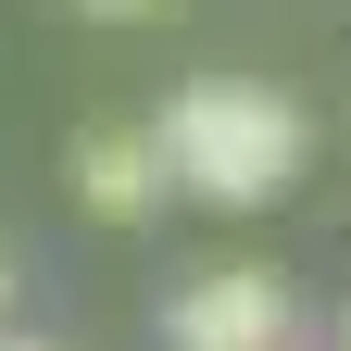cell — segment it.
I'll return each instance as SVG.
<instances>
[{
    "label": "cell",
    "instance_id": "obj_6",
    "mask_svg": "<svg viewBox=\"0 0 351 351\" xmlns=\"http://www.w3.org/2000/svg\"><path fill=\"white\" fill-rule=\"evenodd\" d=\"M0 301H13V276H0Z\"/></svg>",
    "mask_w": 351,
    "mask_h": 351
},
{
    "label": "cell",
    "instance_id": "obj_1",
    "mask_svg": "<svg viewBox=\"0 0 351 351\" xmlns=\"http://www.w3.org/2000/svg\"><path fill=\"white\" fill-rule=\"evenodd\" d=\"M163 163L189 176L201 201H276L289 176H301V113L276 101V88H251V75H201V88H176L163 101Z\"/></svg>",
    "mask_w": 351,
    "mask_h": 351
},
{
    "label": "cell",
    "instance_id": "obj_2",
    "mask_svg": "<svg viewBox=\"0 0 351 351\" xmlns=\"http://www.w3.org/2000/svg\"><path fill=\"white\" fill-rule=\"evenodd\" d=\"M176 351H289V289L263 276V263H213V276L163 314Z\"/></svg>",
    "mask_w": 351,
    "mask_h": 351
},
{
    "label": "cell",
    "instance_id": "obj_3",
    "mask_svg": "<svg viewBox=\"0 0 351 351\" xmlns=\"http://www.w3.org/2000/svg\"><path fill=\"white\" fill-rule=\"evenodd\" d=\"M63 176H75V201L101 213V226H138L176 163H163V125H88V138L63 151Z\"/></svg>",
    "mask_w": 351,
    "mask_h": 351
},
{
    "label": "cell",
    "instance_id": "obj_5",
    "mask_svg": "<svg viewBox=\"0 0 351 351\" xmlns=\"http://www.w3.org/2000/svg\"><path fill=\"white\" fill-rule=\"evenodd\" d=\"M0 351H63V339H0Z\"/></svg>",
    "mask_w": 351,
    "mask_h": 351
},
{
    "label": "cell",
    "instance_id": "obj_4",
    "mask_svg": "<svg viewBox=\"0 0 351 351\" xmlns=\"http://www.w3.org/2000/svg\"><path fill=\"white\" fill-rule=\"evenodd\" d=\"M75 13H163V0H75Z\"/></svg>",
    "mask_w": 351,
    "mask_h": 351
},
{
    "label": "cell",
    "instance_id": "obj_7",
    "mask_svg": "<svg viewBox=\"0 0 351 351\" xmlns=\"http://www.w3.org/2000/svg\"><path fill=\"white\" fill-rule=\"evenodd\" d=\"M339 351H351V326H339Z\"/></svg>",
    "mask_w": 351,
    "mask_h": 351
}]
</instances>
